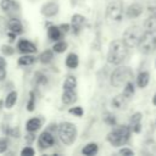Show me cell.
Segmentation results:
<instances>
[{"instance_id": "74e56055", "label": "cell", "mask_w": 156, "mask_h": 156, "mask_svg": "<svg viewBox=\"0 0 156 156\" xmlns=\"http://www.w3.org/2000/svg\"><path fill=\"white\" fill-rule=\"evenodd\" d=\"M9 149V141L6 138H0V154L6 152Z\"/></svg>"}, {"instance_id": "5bb4252c", "label": "cell", "mask_w": 156, "mask_h": 156, "mask_svg": "<svg viewBox=\"0 0 156 156\" xmlns=\"http://www.w3.org/2000/svg\"><path fill=\"white\" fill-rule=\"evenodd\" d=\"M141 117H143V115L140 112H135L132 115V117L129 119V127H130L132 132H134V133L141 132Z\"/></svg>"}, {"instance_id": "ffe728a7", "label": "cell", "mask_w": 156, "mask_h": 156, "mask_svg": "<svg viewBox=\"0 0 156 156\" xmlns=\"http://www.w3.org/2000/svg\"><path fill=\"white\" fill-rule=\"evenodd\" d=\"M65 65H66L68 68H71V69L77 68V67H78V65H79L78 55H77V54H74V52H69V54L67 55V57H66Z\"/></svg>"}, {"instance_id": "83f0119b", "label": "cell", "mask_w": 156, "mask_h": 156, "mask_svg": "<svg viewBox=\"0 0 156 156\" xmlns=\"http://www.w3.org/2000/svg\"><path fill=\"white\" fill-rule=\"evenodd\" d=\"M34 83L37 87H43L48 83V77L41 72H35L34 74Z\"/></svg>"}, {"instance_id": "4dcf8cb0", "label": "cell", "mask_w": 156, "mask_h": 156, "mask_svg": "<svg viewBox=\"0 0 156 156\" xmlns=\"http://www.w3.org/2000/svg\"><path fill=\"white\" fill-rule=\"evenodd\" d=\"M26 108H27V111H29V112L34 111V108H35V93H34L33 90L29 93V99H28V101H27Z\"/></svg>"}, {"instance_id": "ac0fdd59", "label": "cell", "mask_w": 156, "mask_h": 156, "mask_svg": "<svg viewBox=\"0 0 156 156\" xmlns=\"http://www.w3.org/2000/svg\"><path fill=\"white\" fill-rule=\"evenodd\" d=\"M7 28H9V30L16 33L17 35L23 33V24H22V22L18 18H11V20H9Z\"/></svg>"}, {"instance_id": "9a60e30c", "label": "cell", "mask_w": 156, "mask_h": 156, "mask_svg": "<svg viewBox=\"0 0 156 156\" xmlns=\"http://www.w3.org/2000/svg\"><path fill=\"white\" fill-rule=\"evenodd\" d=\"M128 102H129V98H128V96H126V95L122 93V94H118V95H116V96L112 99V101H111V105H112L115 108H118V110H123V108H126V107H127Z\"/></svg>"}, {"instance_id": "603a6c76", "label": "cell", "mask_w": 156, "mask_h": 156, "mask_svg": "<svg viewBox=\"0 0 156 156\" xmlns=\"http://www.w3.org/2000/svg\"><path fill=\"white\" fill-rule=\"evenodd\" d=\"M17 96H18V94H17V91H15V90H12V91H10L7 95H6V98H5V101H4V104H5V107L6 108H12L15 105H16V101H17Z\"/></svg>"}, {"instance_id": "52a82bcc", "label": "cell", "mask_w": 156, "mask_h": 156, "mask_svg": "<svg viewBox=\"0 0 156 156\" xmlns=\"http://www.w3.org/2000/svg\"><path fill=\"white\" fill-rule=\"evenodd\" d=\"M123 17V2L121 0L111 1L106 7V18L112 22H119Z\"/></svg>"}, {"instance_id": "8992f818", "label": "cell", "mask_w": 156, "mask_h": 156, "mask_svg": "<svg viewBox=\"0 0 156 156\" xmlns=\"http://www.w3.org/2000/svg\"><path fill=\"white\" fill-rule=\"evenodd\" d=\"M138 48L143 54H151L156 49V32L145 30Z\"/></svg>"}, {"instance_id": "7402d4cb", "label": "cell", "mask_w": 156, "mask_h": 156, "mask_svg": "<svg viewBox=\"0 0 156 156\" xmlns=\"http://www.w3.org/2000/svg\"><path fill=\"white\" fill-rule=\"evenodd\" d=\"M98 151H99V145L96 143H88L82 149V154L85 156H94L98 154Z\"/></svg>"}, {"instance_id": "277c9868", "label": "cell", "mask_w": 156, "mask_h": 156, "mask_svg": "<svg viewBox=\"0 0 156 156\" xmlns=\"http://www.w3.org/2000/svg\"><path fill=\"white\" fill-rule=\"evenodd\" d=\"M57 133L65 145H72L77 138V127L72 122H61L57 126Z\"/></svg>"}, {"instance_id": "7bdbcfd3", "label": "cell", "mask_w": 156, "mask_h": 156, "mask_svg": "<svg viewBox=\"0 0 156 156\" xmlns=\"http://www.w3.org/2000/svg\"><path fill=\"white\" fill-rule=\"evenodd\" d=\"M6 65H7L6 60L2 56H0V68H6Z\"/></svg>"}, {"instance_id": "d4e9b609", "label": "cell", "mask_w": 156, "mask_h": 156, "mask_svg": "<svg viewBox=\"0 0 156 156\" xmlns=\"http://www.w3.org/2000/svg\"><path fill=\"white\" fill-rule=\"evenodd\" d=\"M54 52H55L54 50H45V51L40 52L38 60H39L41 63L48 65V63H50V62L52 61V58H54Z\"/></svg>"}, {"instance_id": "60d3db41", "label": "cell", "mask_w": 156, "mask_h": 156, "mask_svg": "<svg viewBox=\"0 0 156 156\" xmlns=\"http://www.w3.org/2000/svg\"><path fill=\"white\" fill-rule=\"evenodd\" d=\"M60 29H61V32H62L63 34H66V33H68V32L71 30V24L62 23V24H60Z\"/></svg>"}, {"instance_id": "5b68a950", "label": "cell", "mask_w": 156, "mask_h": 156, "mask_svg": "<svg viewBox=\"0 0 156 156\" xmlns=\"http://www.w3.org/2000/svg\"><path fill=\"white\" fill-rule=\"evenodd\" d=\"M144 33H145V30H144L140 26L134 24V26L128 27V28L124 30L122 39H123V41H124L129 48H135V46L139 45V43H140V40H141Z\"/></svg>"}, {"instance_id": "8d00e7d4", "label": "cell", "mask_w": 156, "mask_h": 156, "mask_svg": "<svg viewBox=\"0 0 156 156\" xmlns=\"http://www.w3.org/2000/svg\"><path fill=\"white\" fill-rule=\"evenodd\" d=\"M5 133H6L7 135H10V136H13V138H18V136H20V134H21L20 129H18V128H16V127L5 129Z\"/></svg>"}, {"instance_id": "7a4b0ae2", "label": "cell", "mask_w": 156, "mask_h": 156, "mask_svg": "<svg viewBox=\"0 0 156 156\" xmlns=\"http://www.w3.org/2000/svg\"><path fill=\"white\" fill-rule=\"evenodd\" d=\"M130 127L129 126H126V124H122V126H117L115 127L106 136V140L115 147L117 146H122L124 144L128 143L129 140V136H130Z\"/></svg>"}, {"instance_id": "f1b7e54d", "label": "cell", "mask_w": 156, "mask_h": 156, "mask_svg": "<svg viewBox=\"0 0 156 156\" xmlns=\"http://www.w3.org/2000/svg\"><path fill=\"white\" fill-rule=\"evenodd\" d=\"M67 48H68V45L65 40H57V41H55V44L52 46V50L57 54H62L67 50Z\"/></svg>"}, {"instance_id": "4fadbf2b", "label": "cell", "mask_w": 156, "mask_h": 156, "mask_svg": "<svg viewBox=\"0 0 156 156\" xmlns=\"http://www.w3.org/2000/svg\"><path fill=\"white\" fill-rule=\"evenodd\" d=\"M61 101L65 105H72L77 101V93L76 89H63L61 95Z\"/></svg>"}, {"instance_id": "4316f807", "label": "cell", "mask_w": 156, "mask_h": 156, "mask_svg": "<svg viewBox=\"0 0 156 156\" xmlns=\"http://www.w3.org/2000/svg\"><path fill=\"white\" fill-rule=\"evenodd\" d=\"M77 87V79L74 76H67L66 79L63 80L62 88L63 89H76Z\"/></svg>"}, {"instance_id": "b9f144b4", "label": "cell", "mask_w": 156, "mask_h": 156, "mask_svg": "<svg viewBox=\"0 0 156 156\" xmlns=\"http://www.w3.org/2000/svg\"><path fill=\"white\" fill-rule=\"evenodd\" d=\"M6 78V69L5 68H0V82H2Z\"/></svg>"}, {"instance_id": "d6a6232c", "label": "cell", "mask_w": 156, "mask_h": 156, "mask_svg": "<svg viewBox=\"0 0 156 156\" xmlns=\"http://www.w3.org/2000/svg\"><path fill=\"white\" fill-rule=\"evenodd\" d=\"M1 52L5 55V56H11L15 54V49L10 45V44H4L1 46Z\"/></svg>"}, {"instance_id": "836d02e7", "label": "cell", "mask_w": 156, "mask_h": 156, "mask_svg": "<svg viewBox=\"0 0 156 156\" xmlns=\"http://www.w3.org/2000/svg\"><path fill=\"white\" fill-rule=\"evenodd\" d=\"M7 23H9V20H6L5 17H0V35H4L5 33H7L9 30Z\"/></svg>"}, {"instance_id": "f6af8a7d", "label": "cell", "mask_w": 156, "mask_h": 156, "mask_svg": "<svg viewBox=\"0 0 156 156\" xmlns=\"http://www.w3.org/2000/svg\"><path fill=\"white\" fill-rule=\"evenodd\" d=\"M155 65H156V63H155Z\"/></svg>"}, {"instance_id": "ba28073f", "label": "cell", "mask_w": 156, "mask_h": 156, "mask_svg": "<svg viewBox=\"0 0 156 156\" xmlns=\"http://www.w3.org/2000/svg\"><path fill=\"white\" fill-rule=\"evenodd\" d=\"M38 146L41 150L50 149L55 145V136L50 130H44L38 135Z\"/></svg>"}, {"instance_id": "44dd1931", "label": "cell", "mask_w": 156, "mask_h": 156, "mask_svg": "<svg viewBox=\"0 0 156 156\" xmlns=\"http://www.w3.org/2000/svg\"><path fill=\"white\" fill-rule=\"evenodd\" d=\"M149 80H150V74H149V72L143 71V72H140V73L138 74V77H136V85H138L140 89H144V88H146V85L149 84Z\"/></svg>"}, {"instance_id": "9c48e42d", "label": "cell", "mask_w": 156, "mask_h": 156, "mask_svg": "<svg viewBox=\"0 0 156 156\" xmlns=\"http://www.w3.org/2000/svg\"><path fill=\"white\" fill-rule=\"evenodd\" d=\"M87 26V18L80 13H74L71 18V29L74 34L80 33V30Z\"/></svg>"}, {"instance_id": "d6986e66", "label": "cell", "mask_w": 156, "mask_h": 156, "mask_svg": "<svg viewBox=\"0 0 156 156\" xmlns=\"http://www.w3.org/2000/svg\"><path fill=\"white\" fill-rule=\"evenodd\" d=\"M63 33L61 32L60 29V26H50L48 28V38L52 41H57V40H61Z\"/></svg>"}, {"instance_id": "ab89813d", "label": "cell", "mask_w": 156, "mask_h": 156, "mask_svg": "<svg viewBox=\"0 0 156 156\" xmlns=\"http://www.w3.org/2000/svg\"><path fill=\"white\" fill-rule=\"evenodd\" d=\"M118 154H119V155H129V156H132V155H134V151H133L132 149L123 147V149H121V150L118 151Z\"/></svg>"}, {"instance_id": "f546056e", "label": "cell", "mask_w": 156, "mask_h": 156, "mask_svg": "<svg viewBox=\"0 0 156 156\" xmlns=\"http://www.w3.org/2000/svg\"><path fill=\"white\" fill-rule=\"evenodd\" d=\"M134 91H135V88H134V84H133V82L130 80V82H128L124 87H123V94L126 95V96H128L129 99L134 95Z\"/></svg>"}, {"instance_id": "ee69618b", "label": "cell", "mask_w": 156, "mask_h": 156, "mask_svg": "<svg viewBox=\"0 0 156 156\" xmlns=\"http://www.w3.org/2000/svg\"><path fill=\"white\" fill-rule=\"evenodd\" d=\"M152 104L156 106V93H155V95H154V98H152Z\"/></svg>"}, {"instance_id": "e575fe53", "label": "cell", "mask_w": 156, "mask_h": 156, "mask_svg": "<svg viewBox=\"0 0 156 156\" xmlns=\"http://www.w3.org/2000/svg\"><path fill=\"white\" fill-rule=\"evenodd\" d=\"M104 122L106 123V124H108V126H116V118H115V116L113 115H111V113H106L105 116H104Z\"/></svg>"}, {"instance_id": "d590c367", "label": "cell", "mask_w": 156, "mask_h": 156, "mask_svg": "<svg viewBox=\"0 0 156 156\" xmlns=\"http://www.w3.org/2000/svg\"><path fill=\"white\" fill-rule=\"evenodd\" d=\"M21 155L22 156H34L35 155V150L30 145H28V146H26V147H23L21 150Z\"/></svg>"}, {"instance_id": "cb8c5ba5", "label": "cell", "mask_w": 156, "mask_h": 156, "mask_svg": "<svg viewBox=\"0 0 156 156\" xmlns=\"http://www.w3.org/2000/svg\"><path fill=\"white\" fill-rule=\"evenodd\" d=\"M35 61H37V57L35 56H33L32 54H24L23 56H21L17 60V63L20 66H32Z\"/></svg>"}, {"instance_id": "2e32d148", "label": "cell", "mask_w": 156, "mask_h": 156, "mask_svg": "<svg viewBox=\"0 0 156 156\" xmlns=\"http://www.w3.org/2000/svg\"><path fill=\"white\" fill-rule=\"evenodd\" d=\"M143 13V6L138 2H134L132 5H129L126 10V15L128 18H136Z\"/></svg>"}, {"instance_id": "8fae6325", "label": "cell", "mask_w": 156, "mask_h": 156, "mask_svg": "<svg viewBox=\"0 0 156 156\" xmlns=\"http://www.w3.org/2000/svg\"><path fill=\"white\" fill-rule=\"evenodd\" d=\"M17 50L22 54H34L37 51V46L27 39H20L17 41Z\"/></svg>"}, {"instance_id": "1f68e13d", "label": "cell", "mask_w": 156, "mask_h": 156, "mask_svg": "<svg viewBox=\"0 0 156 156\" xmlns=\"http://www.w3.org/2000/svg\"><path fill=\"white\" fill-rule=\"evenodd\" d=\"M68 113H69V115H73V116H76V117H82V116L84 115V110H83V107H80V106H74V107H71V108L68 110Z\"/></svg>"}, {"instance_id": "7c38bea8", "label": "cell", "mask_w": 156, "mask_h": 156, "mask_svg": "<svg viewBox=\"0 0 156 156\" xmlns=\"http://www.w3.org/2000/svg\"><path fill=\"white\" fill-rule=\"evenodd\" d=\"M0 7L6 13H15L20 10V5L15 0H1Z\"/></svg>"}, {"instance_id": "3957f363", "label": "cell", "mask_w": 156, "mask_h": 156, "mask_svg": "<svg viewBox=\"0 0 156 156\" xmlns=\"http://www.w3.org/2000/svg\"><path fill=\"white\" fill-rule=\"evenodd\" d=\"M132 78H133L132 68L127 66H119L111 73L110 83L115 88H121V87H124L128 82H130Z\"/></svg>"}, {"instance_id": "e0dca14e", "label": "cell", "mask_w": 156, "mask_h": 156, "mask_svg": "<svg viewBox=\"0 0 156 156\" xmlns=\"http://www.w3.org/2000/svg\"><path fill=\"white\" fill-rule=\"evenodd\" d=\"M43 126V119L39 118V117H33V118H29L27 122H26V130L27 132H37L38 129H40Z\"/></svg>"}, {"instance_id": "f35d334b", "label": "cell", "mask_w": 156, "mask_h": 156, "mask_svg": "<svg viewBox=\"0 0 156 156\" xmlns=\"http://www.w3.org/2000/svg\"><path fill=\"white\" fill-rule=\"evenodd\" d=\"M34 139H35V135L33 134V132H28V134H27L26 138H24V140H26V143H27L28 145H30V144L34 141Z\"/></svg>"}, {"instance_id": "484cf974", "label": "cell", "mask_w": 156, "mask_h": 156, "mask_svg": "<svg viewBox=\"0 0 156 156\" xmlns=\"http://www.w3.org/2000/svg\"><path fill=\"white\" fill-rule=\"evenodd\" d=\"M144 27H145V30L156 32V12H154L150 17L146 18V21L144 23Z\"/></svg>"}, {"instance_id": "30bf717a", "label": "cell", "mask_w": 156, "mask_h": 156, "mask_svg": "<svg viewBox=\"0 0 156 156\" xmlns=\"http://www.w3.org/2000/svg\"><path fill=\"white\" fill-rule=\"evenodd\" d=\"M58 11H60V6H58V4L54 2V1H48L40 7V13L48 18L56 16L58 13Z\"/></svg>"}, {"instance_id": "6da1fadb", "label": "cell", "mask_w": 156, "mask_h": 156, "mask_svg": "<svg viewBox=\"0 0 156 156\" xmlns=\"http://www.w3.org/2000/svg\"><path fill=\"white\" fill-rule=\"evenodd\" d=\"M128 49L129 46L123 41V39H115L108 45L107 51V62L111 65H121L128 56Z\"/></svg>"}]
</instances>
